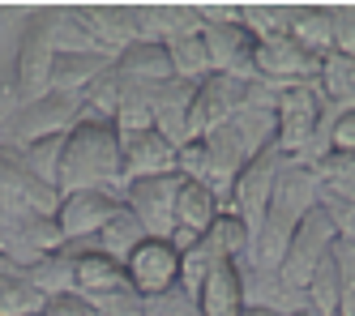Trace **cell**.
I'll return each mask as SVG.
<instances>
[{"label":"cell","mask_w":355,"mask_h":316,"mask_svg":"<svg viewBox=\"0 0 355 316\" xmlns=\"http://www.w3.org/2000/svg\"><path fill=\"white\" fill-rule=\"evenodd\" d=\"M201 43H206V56H210V73L257 82V69H252V47H257V39H252L240 21H206L201 26Z\"/></svg>","instance_id":"obj_14"},{"label":"cell","mask_w":355,"mask_h":316,"mask_svg":"<svg viewBox=\"0 0 355 316\" xmlns=\"http://www.w3.org/2000/svg\"><path fill=\"white\" fill-rule=\"evenodd\" d=\"M252 69H257V82H270L278 90H287V86L317 82L321 60L309 56L291 35H274V39H261L252 47Z\"/></svg>","instance_id":"obj_12"},{"label":"cell","mask_w":355,"mask_h":316,"mask_svg":"<svg viewBox=\"0 0 355 316\" xmlns=\"http://www.w3.org/2000/svg\"><path fill=\"white\" fill-rule=\"evenodd\" d=\"M295 316H313V312H295Z\"/></svg>","instance_id":"obj_41"},{"label":"cell","mask_w":355,"mask_h":316,"mask_svg":"<svg viewBox=\"0 0 355 316\" xmlns=\"http://www.w3.org/2000/svg\"><path fill=\"white\" fill-rule=\"evenodd\" d=\"M334 240H338V227H334V218L325 214V205L317 201V205L309 209V218L300 222V231L291 235L287 256H283V265H278V278H283L291 291H300V295H304V286L313 282L317 265L329 256Z\"/></svg>","instance_id":"obj_7"},{"label":"cell","mask_w":355,"mask_h":316,"mask_svg":"<svg viewBox=\"0 0 355 316\" xmlns=\"http://www.w3.org/2000/svg\"><path fill=\"white\" fill-rule=\"evenodd\" d=\"M56 205L60 193L35 179L9 146H0V227L21 218H56Z\"/></svg>","instance_id":"obj_5"},{"label":"cell","mask_w":355,"mask_h":316,"mask_svg":"<svg viewBox=\"0 0 355 316\" xmlns=\"http://www.w3.org/2000/svg\"><path fill=\"white\" fill-rule=\"evenodd\" d=\"M137 244H146V231H141V222L124 209V201H120V209H116V218L94 235L90 244H73V248H94V252H103V256H112V261H129L133 252H137Z\"/></svg>","instance_id":"obj_24"},{"label":"cell","mask_w":355,"mask_h":316,"mask_svg":"<svg viewBox=\"0 0 355 316\" xmlns=\"http://www.w3.org/2000/svg\"><path fill=\"white\" fill-rule=\"evenodd\" d=\"M287 35L309 51V56H329L334 51V9H295Z\"/></svg>","instance_id":"obj_27"},{"label":"cell","mask_w":355,"mask_h":316,"mask_svg":"<svg viewBox=\"0 0 355 316\" xmlns=\"http://www.w3.org/2000/svg\"><path fill=\"white\" fill-rule=\"evenodd\" d=\"M73 13H78V21L86 26L94 51L107 56V60H116L120 51H129L133 43H146L141 9H129V5H82Z\"/></svg>","instance_id":"obj_11"},{"label":"cell","mask_w":355,"mask_h":316,"mask_svg":"<svg viewBox=\"0 0 355 316\" xmlns=\"http://www.w3.org/2000/svg\"><path fill=\"white\" fill-rule=\"evenodd\" d=\"M47 299L21 270H0V316H43Z\"/></svg>","instance_id":"obj_31"},{"label":"cell","mask_w":355,"mask_h":316,"mask_svg":"<svg viewBox=\"0 0 355 316\" xmlns=\"http://www.w3.org/2000/svg\"><path fill=\"white\" fill-rule=\"evenodd\" d=\"M180 184H184V175H155V179L124 184L120 201L141 222L146 240H167L175 231V197H180Z\"/></svg>","instance_id":"obj_9"},{"label":"cell","mask_w":355,"mask_h":316,"mask_svg":"<svg viewBox=\"0 0 355 316\" xmlns=\"http://www.w3.org/2000/svg\"><path fill=\"white\" fill-rule=\"evenodd\" d=\"M283 167H287V158L278 154V146H266V150L236 175L232 197H227V214H236V218L248 227V235H257L266 209H270V197H274V184H278V175H283Z\"/></svg>","instance_id":"obj_8"},{"label":"cell","mask_w":355,"mask_h":316,"mask_svg":"<svg viewBox=\"0 0 355 316\" xmlns=\"http://www.w3.org/2000/svg\"><path fill=\"white\" fill-rule=\"evenodd\" d=\"M120 209L116 193H69L56 205V227L64 235V244H90Z\"/></svg>","instance_id":"obj_15"},{"label":"cell","mask_w":355,"mask_h":316,"mask_svg":"<svg viewBox=\"0 0 355 316\" xmlns=\"http://www.w3.org/2000/svg\"><path fill=\"white\" fill-rule=\"evenodd\" d=\"M141 316H201L197 312V304L175 286L171 295H159V299H146V312Z\"/></svg>","instance_id":"obj_37"},{"label":"cell","mask_w":355,"mask_h":316,"mask_svg":"<svg viewBox=\"0 0 355 316\" xmlns=\"http://www.w3.org/2000/svg\"><path fill=\"white\" fill-rule=\"evenodd\" d=\"M124 274H129V286L141 299L171 295L175 282H180V252H175L167 240H146V244H137V252L129 261H124Z\"/></svg>","instance_id":"obj_13"},{"label":"cell","mask_w":355,"mask_h":316,"mask_svg":"<svg viewBox=\"0 0 355 316\" xmlns=\"http://www.w3.org/2000/svg\"><path fill=\"white\" fill-rule=\"evenodd\" d=\"M329 150L338 154H355V112H338L334 124H329ZM325 150V154H329Z\"/></svg>","instance_id":"obj_38"},{"label":"cell","mask_w":355,"mask_h":316,"mask_svg":"<svg viewBox=\"0 0 355 316\" xmlns=\"http://www.w3.org/2000/svg\"><path fill=\"white\" fill-rule=\"evenodd\" d=\"M321 201V184L313 175V167L304 163H287L283 175L274 184V197H270V209L252 235V252H248V265L257 270H278L287 256V244L291 235L300 231V222L309 218V209Z\"/></svg>","instance_id":"obj_1"},{"label":"cell","mask_w":355,"mask_h":316,"mask_svg":"<svg viewBox=\"0 0 355 316\" xmlns=\"http://www.w3.org/2000/svg\"><path fill=\"white\" fill-rule=\"evenodd\" d=\"M21 158V167H26L35 179H43L47 188H56L60 179V158H64V137H47V141H35L26 150H13Z\"/></svg>","instance_id":"obj_33"},{"label":"cell","mask_w":355,"mask_h":316,"mask_svg":"<svg viewBox=\"0 0 355 316\" xmlns=\"http://www.w3.org/2000/svg\"><path fill=\"white\" fill-rule=\"evenodd\" d=\"M52 69H56V39H52V9H39L21 21L17 51H13V77L21 103H35L52 94Z\"/></svg>","instance_id":"obj_4"},{"label":"cell","mask_w":355,"mask_h":316,"mask_svg":"<svg viewBox=\"0 0 355 316\" xmlns=\"http://www.w3.org/2000/svg\"><path fill=\"white\" fill-rule=\"evenodd\" d=\"M73 265H78V252L64 244L60 252L35 261V265L21 270V274L35 282V291H39L43 299H56V295H73Z\"/></svg>","instance_id":"obj_29"},{"label":"cell","mask_w":355,"mask_h":316,"mask_svg":"<svg viewBox=\"0 0 355 316\" xmlns=\"http://www.w3.org/2000/svg\"><path fill=\"white\" fill-rule=\"evenodd\" d=\"M73 252H78V265H73V291H78L82 299H103V295L129 286V274H124L120 261L94 252V248H73Z\"/></svg>","instance_id":"obj_20"},{"label":"cell","mask_w":355,"mask_h":316,"mask_svg":"<svg viewBox=\"0 0 355 316\" xmlns=\"http://www.w3.org/2000/svg\"><path fill=\"white\" fill-rule=\"evenodd\" d=\"M278 128H274V146L287 163H304L313 167L317 158L329 150V124H334V107L321 98L317 82H304V86H287L278 94Z\"/></svg>","instance_id":"obj_3"},{"label":"cell","mask_w":355,"mask_h":316,"mask_svg":"<svg viewBox=\"0 0 355 316\" xmlns=\"http://www.w3.org/2000/svg\"><path fill=\"white\" fill-rule=\"evenodd\" d=\"M112 60L98 56V51H64V56H56V69H52V90L56 94H69V98H82L94 77H103Z\"/></svg>","instance_id":"obj_23"},{"label":"cell","mask_w":355,"mask_h":316,"mask_svg":"<svg viewBox=\"0 0 355 316\" xmlns=\"http://www.w3.org/2000/svg\"><path fill=\"white\" fill-rule=\"evenodd\" d=\"M56 193H124V171H120V137L107 120H82L64 137L60 158V179Z\"/></svg>","instance_id":"obj_2"},{"label":"cell","mask_w":355,"mask_h":316,"mask_svg":"<svg viewBox=\"0 0 355 316\" xmlns=\"http://www.w3.org/2000/svg\"><path fill=\"white\" fill-rule=\"evenodd\" d=\"M334 51L355 60V9H334Z\"/></svg>","instance_id":"obj_39"},{"label":"cell","mask_w":355,"mask_h":316,"mask_svg":"<svg viewBox=\"0 0 355 316\" xmlns=\"http://www.w3.org/2000/svg\"><path fill=\"white\" fill-rule=\"evenodd\" d=\"M201 244H206V252L214 261H236V265H244L248 252H252V235H248V227L236 214H227V209H223V214L214 218V227L201 235Z\"/></svg>","instance_id":"obj_28"},{"label":"cell","mask_w":355,"mask_h":316,"mask_svg":"<svg viewBox=\"0 0 355 316\" xmlns=\"http://www.w3.org/2000/svg\"><path fill=\"white\" fill-rule=\"evenodd\" d=\"M317 90H321V98L334 112H355V60L351 56H338V51L321 56Z\"/></svg>","instance_id":"obj_26"},{"label":"cell","mask_w":355,"mask_h":316,"mask_svg":"<svg viewBox=\"0 0 355 316\" xmlns=\"http://www.w3.org/2000/svg\"><path fill=\"white\" fill-rule=\"evenodd\" d=\"M21 112V94H17V77H13V56L0 60V146H5V133L13 116Z\"/></svg>","instance_id":"obj_36"},{"label":"cell","mask_w":355,"mask_h":316,"mask_svg":"<svg viewBox=\"0 0 355 316\" xmlns=\"http://www.w3.org/2000/svg\"><path fill=\"white\" fill-rule=\"evenodd\" d=\"M313 175L321 184V197L355 205V154H338V150L321 154L313 163Z\"/></svg>","instance_id":"obj_30"},{"label":"cell","mask_w":355,"mask_h":316,"mask_svg":"<svg viewBox=\"0 0 355 316\" xmlns=\"http://www.w3.org/2000/svg\"><path fill=\"white\" fill-rule=\"evenodd\" d=\"M60 248H64V235H60L56 218H21V222L0 227V256L13 261L17 270H31L35 261L52 256Z\"/></svg>","instance_id":"obj_16"},{"label":"cell","mask_w":355,"mask_h":316,"mask_svg":"<svg viewBox=\"0 0 355 316\" xmlns=\"http://www.w3.org/2000/svg\"><path fill=\"white\" fill-rule=\"evenodd\" d=\"M210 265H214V256L206 252V244H197V248H189L184 256H180V291L197 304V291H201V282H206V274H210Z\"/></svg>","instance_id":"obj_35"},{"label":"cell","mask_w":355,"mask_h":316,"mask_svg":"<svg viewBox=\"0 0 355 316\" xmlns=\"http://www.w3.org/2000/svg\"><path fill=\"white\" fill-rule=\"evenodd\" d=\"M244 94H248V82H240V77H227V73H210L206 82L193 90L189 141H206V137H214L218 128L244 107Z\"/></svg>","instance_id":"obj_10"},{"label":"cell","mask_w":355,"mask_h":316,"mask_svg":"<svg viewBox=\"0 0 355 316\" xmlns=\"http://www.w3.org/2000/svg\"><path fill=\"white\" fill-rule=\"evenodd\" d=\"M201 316H244V278L236 261H214L197 291Z\"/></svg>","instance_id":"obj_19"},{"label":"cell","mask_w":355,"mask_h":316,"mask_svg":"<svg viewBox=\"0 0 355 316\" xmlns=\"http://www.w3.org/2000/svg\"><path fill=\"white\" fill-rule=\"evenodd\" d=\"M291 13L295 9H270V5H252V9H240V26L252 35V39H274V35H287V26H291Z\"/></svg>","instance_id":"obj_34"},{"label":"cell","mask_w":355,"mask_h":316,"mask_svg":"<svg viewBox=\"0 0 355 316\" xmlns=\"http://www.w3.org/2000/svg\"><path fill=\"white\" fill-rule=\"evenodd\" d=\"M175 150L167 137H159L155 128L150 133H133V137H120V171L124 184H137V179H155V175H180L175 171Z\"/></svg>","instance_id":"obj_17"},{"label":"cell","mask_w":355,"mask_h":316,"mask_svg":"<svg viewBox=\"0 0 355 316\" xmlns=\"http://www.w3.org/2000/svg\"><path fill=\"white\" fill-rule=\"evenodd\" d=\"M167 56H171V73H175V82L201 86V82L210 77V56H206V43H201V35H189V39L167 43Z\"/></svg>","instance_id":"obj_32"},{"label":"cell","mask_w":355,"mask_h":316,"mask_svg":"<svg viewBox=\"0 0 355 316\" xmlns=\"http://www.w3.org/2000/svg\"><path fill=\"white\" fill-rule=\"evenodd\" d=\"M193 90L189 82H171L155 90V133L167 137L175 150H180L189 141V107H193Z\"/></svg>","instance_id":"obj_21"},{"label":"cell","mask_w":355,"mask_h":316,"mask_svg":"<svg viewBox=\"0 0 355 316\" xmlns=\"http://www.w3.org/2000/svg\"><path fill=\"white\" fill-rule=\"evenodd\" d=\"M43 316H98V312L90 308V299H82L78 291H73V295H56V299H47Z\"/></svg>","instance_id":"obj_40"},{"label":"cell","mask_w":355,"mask_h":316,"mask_svg":"<svg viewBox=\"0 0 355 316\" xmlns=\"http://www.w3.org/2000/svg\"><path fill=\"white\" fill-rule=\"evenodd\" d=\"M78 124H82V98H69V94L52 90L35 103H21V112L13 116L9 133H5V146L26 150L35 141H47V137H69Z\"/></svg>","instance_id":"obj_6"},{"label":"cell","mask_w":355,"mask_h":316,"mask_svg":"<svg viewBox=\"0 0 355 316\" xmlns=\"http://www.w3.org/2000/svg\"><path fill=\"white\" fill-rule=\"evenodd\" d=\"M201 9H189V5H150L141 9V30H146V43H175V39H189V35H201Z\"/></svg>","instance_id":"obj_22"},{"label":"cell","mask_w":355,"mask_h":316,"mask_svg":"<svg viewBox=\"0 0 355 316\" xmlns=\"http://www.w3.org/2000/svg\"><path fill=\"white\" fill-rule=\"evenodd\" d=\"M112 73L120 77L129 90H159L171 82V56L163 43H133L129 51H120L112 60Z\"/></svg>","instance_id":"obj_18"},{"label":"cell","mask_w":355,"mask_h":316,"mask_svg":"<svg viewBox=\"0 0 355 316\" xmlns=\"http://www.w3.org/2000/svg\"><path fill=\"white\" fill-rule=\"evenodd\" d=\"M223 214V201L206 188V184H180V197H175V227H184L193 235H206L214 227V218Z\"/></svg>","instance_id":"obj_25"}]
</instances>
